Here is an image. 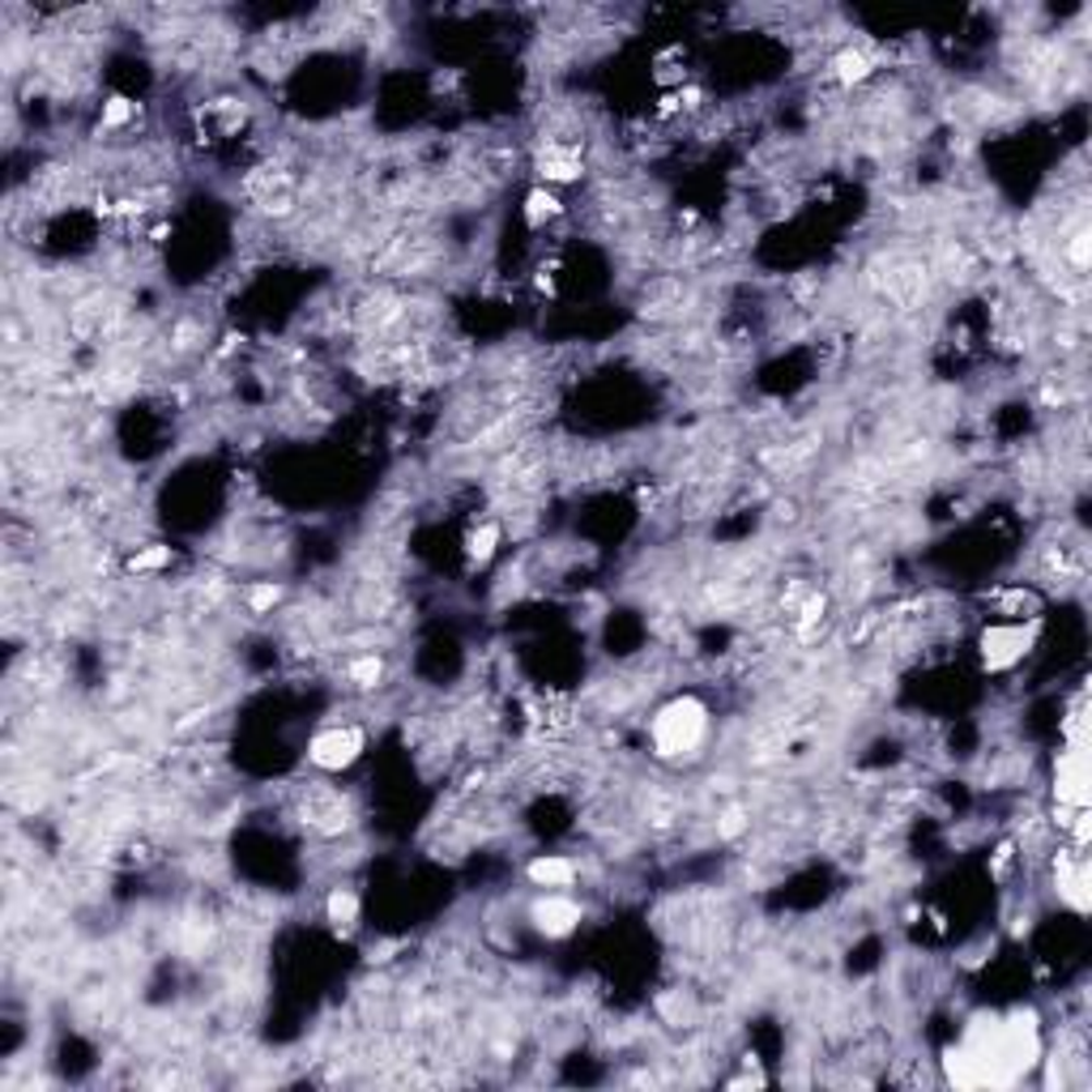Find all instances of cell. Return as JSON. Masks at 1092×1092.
<instances>
[{
  "instance_id": "6da1fadb",
  "label": "cell",
  "mask_w": 1092,
  "mask_h": 1092,
  "mask_svg": "<svg viewBox=\"0 0 1092 1092\" xmlns=\"http://www.w3.org/2000/svg\"><path fill=\"white\" fill-rule=\"evenodd\" d=\"M1045 1054L1038 1011L1016 1007L1007 1016H978L965 1038L943 1054V1076L956 1089H1011Z\"/></svg>"
},
{
  "instance_id": "7a4b0ae2",
  "label": "cell",
  "mask_w": 1092,
  "mask_h": 1092,
  "mask_svg": "<svg viewBox=\"0 0 1092 1092\" xmlns=\"http://www.w3.org/2000/svg\"><path fill=\"white\" fill-rule=\"evenodd\" d=\"M713 734V713L700 696L683 691L666 700L649 722V747L658 760H696Z\"/></svg>"
},
{
  "instance_id": "3957f363",
  "label": "cell",
  "mask_w": 1092,
  "mask_h": 1092,
  "mask_svg": "<svg viewBox=\"0 0 1092 1092\" xmlns=\"http://www.w3.org/2000/svg\"><path fill=\"white\" fill-rule=\"evenodd\" d=\"M1041 636V615L1038 619H998L978 631V662L982 675H1011L1033 649Z\"/></svg>"
},
{
  "instance_id": "277c9868",
  "label": "cell",
  "mask_w": 1092,
  "mask_h": 1092,
  "mask_svg": "<svg viewBox=\"0 0 1092 1092\" xmlns=\"http://www.w3.org/2000/svg\"><path fill=\"white\" fill-rule=\"evenodd\" d=\"M367 751V734L364 726H324L316 729L308 738V764L320 769V773H346L364 760Z\"/></svg>"
},
{
  "instance_id": "5b68a950",
  "label": "cell",
  "mask_w": 1092,
  "mask_h": 1092,
  "mask_svg": "<svg viewBox=\"0 0 1092 1092\" xmlns=\"http://www.w3.org/2000/svg\"><path fill=\"white\" fill-rule=\"evenodd\" d=\"M1054 807L1071 811L1092 807V769L1084 743H1063V751L1054 756Z\"/></svg>"
},
{
  "instance_id": "8992f818",
  "label": "cell",
  "mask_w": 1092,
  "mask_h": 1092,
  "mask_svg": "<svg viewBox=\"0 0 1092 1092\" xmlns=\"http://www.w3.org/2000/svg\"><path fill=\"white\" fill-rule=\"evenodd\" d=\"M580 922H585V905L568 892H542L529 905V927L542 938H568L580 931Z\"/></svg>"
},
{
  "instance_id": "52a82bcc",
  "label": "cell",
  "mask_w": 1092,
  "mask_h": 1092,
  "mask_svg": "<svg viewBox=\"0 0 1092 1092\" xmlns=\"http://www.w3.org/2000/svg\"><path fill=\"white\" fill-rule=\"evenodd\" d=\"M1054 887L1058 896L1076 909V913H1089L1092 909V875H1089V858L1084 849H1058V862H1054Z\"/></svg>"
},
{
  "instance_id": "ba28073f",
  "label": "cell",
  "mask_w": 1092,
  "mask_h": 1092,
  "mask_svg": "<svg viewBox=\"0 0 1092 1092\" xmlns=\"http://www.w3.org/2000/svg\"><path fill=\"white\" fill-rule=\"evenodd\" d=\"M533 171L547 188H560V184H576L585 175V162H580V150L576 146H560V142H547L538 158H533Z\"/></svg>"
},
{
  "instance_id": "9c48e42d",
  "label": "cell",
  "mask_w": 1092,
  "mask_h": 1092,
  "mask_svg": "<svg viewBox=\"0 0 1092 1092\" xmlns=\"http://www.w3.org/2000/svg\"><path fill=\"white\" fill-rule=\"evenodd\" d=\"M525 880L542 892H568L576 884V862L568 854H538L525 867Z\"/></svg>"
},
{
  "instance_id": "30bf717a",
  "label": "cell",
  "mask_w": 1092,
  "mask_h": 1092,
  "mask_svg": "<svg viewBox=\"0 0 1092 1092\" xmlns=\"http://www.w3.org/2000/svg\"><path fill=\"white\" fill-rule=\"evenodd\" d=\"M875 56L871 48H862V44H849V48H841V52L829 60V73H833L836 86H845V90H854V86H862L867 77H875Z\"/></svg>"
},
{
  "instance_id": "8fae6325",
  "label": "cell",
  "mask_w": 1092,
  "mask_h": 1092,
  "mask_svg": "<svg viewBox=\"0 0 1092 1092\" xmlns=\"http://www.w3.org/2000/svg\"><path fill=\"white\" fill-rule=\"evenodd\" d=\"M359 913H364V900H359L355 887H333V892L324 896V922H329L333 931H355V927H359Z\"/></svg>"
},
{
  "instance_id": "7c38bea8",
  "label": "cell",
  "mask_w": 1092,
  "mask_h": 1092,
  "mask_svg": "<svg viewBox=\"0 0 1092 1092\" xmlns=\"http://www.w3.org/2000/svg\"><path fill=\"white\" fill-rule=\"evenodd\" d=\"M500 542H504V529H500L495 520H478V525L466 533V564L469 568H487V564L495 560Z\"/></svg>"
},
{
  "instance_id": "4fadbf2b",
  "label": "cell",
  "mask_w": 1092,
  "mask_h": 1092,
  "mask_svg": "<svg viewBox=\"0 0 1092 1092\" xmlns=\"http://www.w3.org/2000/svg\"><path fill=\"white\" fill-rule=\"evenodd\" d=\"M525 226L529 231H542L547 222H555L560 213H564V201H560V193L555 188H547V184H538V188H529V197H525Z\"/></svg>"
},
{
  "instance_id": "5bb4252c",
  "label": "cell",
  "mask_w": 1092,
  "mask_h": 1092,
  "mask_svg": "<svg viewBox=\"0 0 1092 1092\" xmlns=\"http://www.w3.org/2000/svg\"><path fill=\"white\" fill-rule=\"evenodd\" d=\"M994 606H998V615H1007V619H1038L1041 615V598L1033 589H1024V585L998 589V593H994Z\"/></svg>"
},
{
  "instance_id": "9a60e30c",
  "label": "cell",
  "mask_w": 1092,
  "mask_h": 1092,
  "mask_svg": "<svg viewBox=\"0 0 1092 1092\" xmlns=\"http://www.w3.org/2000/svg\"><path fill=\"white\" fill-rule=\"evenodd\" d=\"M346 678H351L359 691L380 687V678H384V658H380V653H359V658H351V662H346Z\"/></svg>"
},
{
  "instance_id": "2e32d148",
  "label": "cell",
  "mask_w": 1092,
  "mask_h": 1092,
  "mask_svg": "<svg viewBox=\"0 0 1092 1092\" xmlns=\"http://www.w3.org/2000/svg\"><path fill=\"white\" fill-rule=\"evenodd\" d=\"M133 115H137V103H133V99L111 95V99H103V115H99V124H103L107 133H115V128H128V124H133Z\"/></svg>"
},
{
  "instance_id": "e0dca14e",
  "label": "cell",
  "mask_w": 1092,
  "mask_h": 1092,
  "mask_svg": "<svg viewBox=\"0 0 1092 1092\" xmlns=\"http://www.w3.org/2000/svg\"><path fill=\"white\" fill-rule=\"evenodd\" d=\"M278 602H282V585H278V580H257V585H248V611H253V615H269Z\"/></svg>"
},
{
  "instance_id": "ac0fdd59",
  "label": "cell",
  "mask_w": 1092,
  "mask_h": 1092,
  "mask_svg": "<svg viewBox=\"0 0 1092 1092\" xmlns=\"http://www.w3.org/2000/svg\"><path fill=\"white\" fill-rule=\"evenodd\" d=\"M171 564V547H142L133 560H128V573L146 576V573H162Z\"/></svg>"
},
{
  "instance_id": "d6986e66",
  "label": "cell",
  "mask_w": 1092,
  "mask_h": 1092,
  "mask_svg": "<svg viewBox=\"0 0 1092 1092\" xmlns=\"http://www.w3.org/2000/svg\"><path fill=\"white\" fill-rule=\"evenodd\" d=\"M1067 257H1071V265L1084 273L1089 269V231H1076L1071 240H1067Z\"/></svg>"
},
{
  "instance_id": "ffe728a7",
  "label": "cell",
  "mask_w": 1092,
  "mask_h": 1092,
  "mask_svg": "<svg viewBox=\"0 0 1092 1092\" xmlns=\"http://www.w3.org/2000/svg\"><path fill=\"white\" fill-rule=\"evenodd\" d=\"M722 833H726V836L743 833V811H726V824H722Z\"/></svg>"
}]
</instances>
